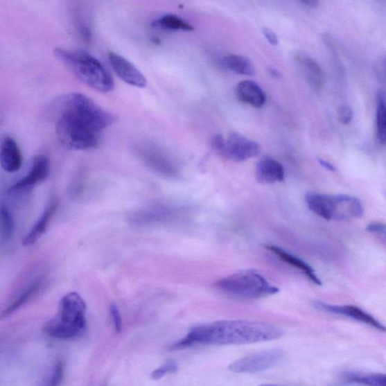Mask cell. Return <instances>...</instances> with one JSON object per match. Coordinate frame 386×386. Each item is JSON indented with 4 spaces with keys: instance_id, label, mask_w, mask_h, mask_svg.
I'll return each instance as SVG.
<instances>
[{
    "instance_id": "cell-1",
    "label": "cell",
    "mask_w": 386,
    "mask_h": 386,
    "mask_svg": "<svg viewBox=\"0 0 386 386\" xmlns=\"http://www.w3.org/2000/svg\"><path fill=\"white\" fill-rule=\"evenodd\" d=\"M116 119L85 94L71 93L58 103L55 131L66 149L87 150L98 147L103 131Z\"/></svg>"
},
{
    "instance_id": "cell-2",
    "label": "cell",
    "mask_w": 386,
    "mask_h": 386,
    "mask_svg": "<svg viewBox=\"0 0 386 386\" xmlns=\"http://www.w3.org/2000/svg\"><path fill=\"white\" fill-rule=\"evenodd\" d=\"M283 331L277 326L261 322L220 321L195 326L186 337L171 349H183L194 345H243L280 339Z\"/></svg>"
},
{
    "instance_id": "cell-3",
    "label": "cell",
    "mask_w": 386,
    "mask_h": 386,
    "mask_svg": "<svg viewBox=\"0 0 386 386\" xmlns=\"http://www.w3.org/2000/svg\"><path fill=\"white\" fill-rule=\"evenodd\" d=\"M55 55L73 74L89 88L107 93L115 87L113 77L96 57L87 51L58 48Z\"/></svg>"
},
{
    "instance_id": "cell-4",
    "label": "cell",
    "mask_w": 386,
    "mask_h": 386,
    "mask_svg": "<svg viewBox=\"0 0 386 386\" xmlns=\"http://www.w3.org/2000/svg\"><path fill=\"white\" fill-rule=\"evenodd\" d=\"M87 306L79 294L71 292L61 300L59 310L54 318L46 326V332L51 337L68 340L74 338L87 326Z\"/></svg>"
},
{
    "instance_id": "cell-5",
    "label": "cell",
    "mask_w": 386,
    "mask_h": 386,
    "mask_svg": "<svg viewBox=\"0 0 386 386\" xmlns=\"http://www.w3.org/2000/svg\"><path fill=\"white\" fill-rule=\"evenodd\" d=\"M306 203L313 213L326 220L343 221L361 218L364 207L356 197L308 193Z\"/></svg>"
},
{
    "instance_id": "cell-6",
    "label": "cell",
    "mask_w": 386,
    "mask_h": 386,
    "mask_svg": "<svg viewBox=\"0 0 386 386\" xmlns=\"http://www.w3.org/2000/svg\"><path fill=\"white\" fill-rule=\"evenodd\" d=\"M214 286L227 295L243 299H257L276 295L279 289L254 270L238 272L222 278Z\"/></svg>"
},
{
    "instance_id": "cell-7",
    "label": "cell",
    "mask_w": 386,
    "mask_h": 386,
    "mask_svg": "<svg viewBox=\"0 0 386 386\" xmlns=\"http://www.w3.org/2000/svg\"><path fill=\"white\" fill-rule=\"evenodd\" d=\"M136 153L143 164L158 175L167 178H176L179 168L175 159L159 145L142 142L137 145Z\"/></svg>"
},
{
    "instance_id": "cell-8",
    "label": "cell",
    "mask_w": 386,
    "mask_h": 386,
    "mask_svg": "<svg viewBox=\"0 0 386 386\" xmlns=\"http://www.w3.org/2000/svg\"><path fill=\"white\" fill-rule=\"evenodd\" d=\"M284 358L285 353L281 349L265 350L237 360L229 369L237 374L260 373L278 365Z\"/></svg>"
},
{
    "instance_id": "cell-9",
    "label": "cell",
    "mask_w": 386,
    "mask_h": 386,
    "mask_svg": "<svg viewBox=\"0 0 386 386\" xmlns=\"http://www.w3.org/2000/svg\"><path fill=\"white\" fill-rule=\"evenodd\" d=\"M185 213L184 208L158 204L135 211L128 220L134 226L159 225L181 219Z\"/></svg>"
},
{
    "instance_id": "cell-10",
    "label": "cell",
    "mask_w": 386,
    "mask_h": 386,
    "mask_svg": "<svg viewBox=\"0 0 386 386\" xmlns=\"http://www.w3.org/2000/svg\"><path fill=\"white\" fill-rule=\"evenodd\" d=\"M261 145L238 132H231L225 139V149L222 158L242 162L258 157Z\"/></svg>"
},
{
    "instance_id": "cell-11",
    "label": "cell",
    "mask_w": 386,
    "mask_h": 386,
    "mask_svg": "<svg viewBox=\"0 0 386 386\" xmlns=\"http://www.w3.org/2000/svg\"><path fill=\"white\" fill-rule=\"evenodd\" d=\"M110 65L123 81L134 87L143 89L148 84L142 72L124 57L111 51L108 54Z\"/></svg>"
},
{
    "instance_id": "cell-12",
    "label": "cell",
    "mask_w": 386,
    "mask_h": 386,
    "mask_svg": "<svg viewBox=\"0 0 386 386\" xmlns=\"http://www.w3.org/2000/svg\"><path fill=\"white\" fill-rule=\"evenodd\" d=\"M295 61L308 87L315 93H320L324 87V76L321 66L304 53H295Z\"/></svg>"
},
{
    "instance_id": "cell-13",
    "label": "cell",
    "mask_w": 386,
    "mask_h": 386,
    "mask_svg": "<svg viewBox=\"0 0 386 386\" xmlns=\"http://www.w3.org/2000/svg\"><path fill=\"white\" fill-rule=\"evenodd\" d=\"M314 306L316 308H318V310L323 312L346 316L348 318H351L359 322L371 326V327L380 331L384 332L385 331L384 325H383L379 321H377L374 317L366 313L359 307L351 305H331L319 301L315 302Z\"/></svg>"
},
{
    "instance_id": "cell-14",
    "label": "cell",
    "mask_w": 386,
    "mask_h": 386,
    "mask_svg": "<svg viewBox=\"0 0 386 386\" xmlns=\"http://www.w3.org/2000/svg\"><path fill=\"white\" fill-rule=\"evenodd\" d=\"M50 171L49 159L45 155L36 157L33 161L28 174L15 183L10 188V191L19 192L44 182L49 177Z\"/></svg>"
},
{
    "instance_id": "cell-15",
    "label": "cell",
    "mask_w": 386,
    "mask_h": 386,
    "mask_svg": "<svg viewBox=\"0 0 386 386\" xmlns=\"http://www.w3.org/2000/svg\"><path fill=\"white\" fill-rule=\"evenodd\" d=\"M23 164V155L19 145L12 137L6 136L0 142V165L8 173L19 170Z\"/></svg>"
},
{
    "instance_id": "cell-16",
    "label": "cell",
    "mask_w": 386,
    "mask_h": 386,
    "mask_svg": "<svg viewBox=\"0 0 386 386\" xmlns=\"http://www.w3.org/2000/svg\"><path fill=\"white\" fill-rule=\"evenodd\" d=\"M256 177L261 184H272L284 181L285 169L277 160L264 157L256 163Z\"/></svg>"
},
{
    "instance_id": "cell-17",
    "label": "cell",
    "mask_w": 386,
    "mask_h": 386,
    "mask_svg": "<svg viewBox=\"0 0 386 386\" xmlns=\"http://www.w3.org/2000/svg\"><path fill=\"white\" fill-rule=\"evenodd\" d=\"M236 96L240 101L255 108L263 107L267 102V96L260 85L252 80L239 82Z\"/></svg>"
},
{
    "instance_id": "cell-18",
    "label": "cell",
    "mask_w": 386,
    "mask_h": 386,
    "mask_svg": "<svg viewBox=\"0 0 386 386\" xmlns=\"http://www.w3.org/2000/svg\"><path fill=\"white\" fill-rule=\"evenodd\" d=\"M265 247L267 248L269 252L277 256V257H279V258L283 262H285L289 265H291V267L301 271L305 276L315 283V285L322 286L321 279L318 277V276H317L313 268L307 263L292 254L282 249V248L278 246L269 245L265 246Z\"/></svg>"
},
{
    "instance_id": "cell-19",
    "label": "cell",
    "mask_w": 386,
    "mask_h": 386,
    "mask_svg": "<svg viewBox=\"0 0 386 386\" xmlns=\"http://www.w3.org/2000/svg\"><path fill=\"white\" fill-rule=\"evenodd\" d=\"M58 204L59 202L57 199L51 200L35 225L33 227L27 236L24 237L22 240L24 246H30L35 244L41 236L45 234L51 218L58 210Z\"/></svg>"
},
{
    "instance_id": "cell-20",
    "label": "cell",
    "mask_w": 386,
    "mask_h": 386,
    "mask_svg": "<svg viewBox=\"0 0 386 386\" xmlns=\"http://www.w3.org/2000/svg\"><path fill=\"white\" fill-rule=\"evenodd\" d=\"M342 379L349 383L365 386H386V377L383 374L349 371L342 374Z\"/></svg>"
},
{
    "instance_id": "cell-21",
    "label": "cell",
    "mask_w": 386,
    "mask_h": 386,
    "mask_svg": "<svg viewBox=\"0 0 386 386\" xmlns=\"http://www.w3.org/2000/svg\"><path fill=\"white\" fill-rule=\"evenodd\" d=\"M154 27L170 31H192L194 28L192 24L173 14H166L154 21Z\"/></svg>"
},
{
    "instance_id": "cell-22",
    "label": "cell",
    "mask_w": 386,
    "mask_h": 386,
    "mask_svg": "<svg viewBox=\"0 0 386 386\" xmlns=\"http://www.w3.org/2000/svg\"><path fill=\"white\" fill-rule=\"evenodd\" d=\"M225 66L231 71L244 76H254L255 67L249 58L239 55H229L222 60Z\"/></svg>"
},
{
    "instance_id": "cell-23",
    "label": "cell",
    "mask_w": 386,
    "mask_h": 386,
    "mask_svg": "<svg viewBox=\"0 0 386 386\" xmlns=\"http://www.w3.org/2000/svg\"><path fill=\"white\" fill-rule=\"evenodd\" d=\"M42 279L34 281L28 288H26V290L23 291L20 296L17 298L12 304L5 308L1 315H0V318H7L8 316H10L16 310H18L22 306L27 304L29 300L38 292L42 286Z\"/></svg>"
},
{
    "instance_id": "cell-24",
    "label": "cell",
    "mask_w": 386,
    "mask_h": 386,
    "mask_svg": "<svg viewBox=\"0 0 386 386\" xmlns=\"http://www.w3.org/2000/svg\"><path fill=\"white\" fill-rule=\"evenodd\" d=\"M376 136L380 143L385 144L386 140V119L385 94L379 91L376 96Z\"/></svg>"
},
{
    "instance_id": "cell-25",
    "label": "cell",
    "mask_w": 386,
    "mask_h": 386,
    "mask_svg": "<svg viewBox=\"0 0 386 386\" xmlns=\"http://www.w3.org/2000/svg\"><path fill=\"white\" fill-rule=\"evenodd\" d=\"M14 228V219L10 210L6 205L0 206V229L5 239L12 238Z\"/></svg>"
},
{
    "instance_id": "cell-26",
    "label": "cell",
    "mask_w": 386,
    "mask_h": 386,
    "mask_svg": "<svg viewBox=\"0 0 386 386\" xmlns=\"http://www.w3.org/2000/svg\"><path fill=\"white\" fill-rule=\"evenodd\" d=\"M178 370L177 365L173 360H168L164 365L152 373V378L158 380L168 374H174Z\"/></svg>"
},
{
    "instance_id": "cell-27",
    "label": "cell",
    "mask_w": 386,
    "mask_h": 386,
    "mask_svg": "<svg viewBox=\"0 0 386 386\" xmlns=\"http://www.w3.org/2000/svg\"><path fill=\"white\" fill-rule=\"evenodd\" d=\"M354 112L348 105H342L338 109V119L342 125H349L353 121Z\"/></svg>"
},
{
    "instance_id": "cell-28",
    "label": "cell",
    "mask_w": 386,
    "mask_h": 386,
    "mask_svg": "<svg viewBox=\"0 0 386 386\" xmlns=\"http://www.w3.org/2000/svg\"><path fill=\"white\" fill-rule=\"evenodd\" d=\"M64 367L62 362L56 365L53 375L46 386H58L61 383L63 377Z\"/></svg>"
},
{
    "instance_id": "cell-29",
    "label": "cell",
    "mask_w": 386,
    "mask_h": 386,
    "mask_svg": "<svg viewBox=\"0 0 386 386\" xmlns=\"http://www.w3.org/2000/svg\"><path fill=\"white\" fill-rule=\"evenodd\" d=\"M212 149L222 157L225 149V139L221 134L214 136L211 140Z\"/></svg>"
},
{
    "instance_id": "cell-30",
    "label": "cell",
    "mask_w": 386,
    "mask_h": 386,
    "mask_svg": "<svg viewBox=\"0 0 386 386\" xmlns=\"http://www.w3.org/2000/svg\"><path fill=\"white\" fill-rule=\"evenodd\" d=\"M110 315L112 317L116 332L120 333L123 327L122 317L120 315L119 308L115 304H111L110 305Z\"/></svg>"
},
{
    "instance_id": "cell-31",
    "label": "cell",
    "mask_w": 386,
    "mask_h": 386,
    "mask_svg": "<svg viewBox=\"0 0 386 386\" xmlns=\"http://www.w3.org/2000/svg\"><path fill=\"white\" fill-rule=\"evenodd\" d=\"M262 32L265 38L272 46H277L279 44V40L276 33L268 28H263Z\"/></svg>"
},
{
    "instance_id": "cell-32",
    "label": "cell",
    "mask_w": 386,
    "mask_h": 386,
    "mask_svg": "<svg viewBox=\"0 0 386 386\" xmlns=\"http://www.w3.org/2000/svg\"><path fill=\"white\" fill-rule=\"evenodd\" d=\"M367 230L370 231V233L385 235V226L381 222H372V224L369 225L367 227Z\"/></svg>"
},
{
    "instance_id": "cell-33",
    "label": "cell",
    "mask_w": 386,
    "mask_h": 386,
    "mask_svg": "<svg viewBox=\"0 0 386 386\" xmlns=\"http://www.w3.org/2000/svg\"><path fill=\"white\" fill-rule=\"evenodd\" d=\"M318 161H319V164H320L323 168H324L325 169H327V170H330V171H332V173H333V171H335V170H336V168L334 167V166L331 164V162H329V161H326V160H324V159H320V158L318 159Z\"/></svg>"
},
{
    "instance_id": "cell-34",
    "label": "cell",
    "mask_w": 386,
    "mask_h": 386,
    "mask_svg": "<svg viewBox=\"0 0 386 386\" xmlns=\"http://www.w3.org/2000/svg\"><path fill=\"white\" fill-rule=\"evenodd\" d=\"M268 72L274 79H280L281 77V73L277 70V69L272 67H270L268 68Z\"/></svg>"
},
{
    "instance_id": "cell-35",
    "label": "cell",
    "mask_w": 386,
    "mask_h": 386,
    "mask_svg": "<svg viewBox=\"0 0 386 386\" xmlns=\"http://www.w3.org/2000/svg\"><path fill=\"white\" fill-rule=\"evenodd\" d=\"M301 4L306 7L314 8L318 6L319 3L318 1H304L301 2Z\"/></svg>"
},
{
    "instance_id": "cell-36",
    "label": "cell",
    "mask_w": 386,
    "mask_h": 386,
    "mask_svg": "<svg viewBox=\"0 0 386 386\" xmlns=\"http://www.w3.org/2000/svg\"><path fill=\"white\" fill-rule=\"evenodd\" d=\"M261 386H282V385H261Z\"/></svg>"
}]
</instances>
